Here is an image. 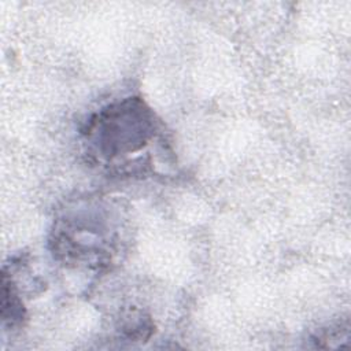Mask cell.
<instances>
[{
  "instance_id": "3",
  "label": "cell",
  "mask_w": 351,
  "mask_h": 351,
  "mask_svg": "<svg viewBox=\"0 0 351 351\" xmlns=\"http://www.w3.org/2000/svg\"><path fill=\"white\" fill-rule=\"evenodd\" d=\"M1 317L4 322L10 324V326L21 325L25 319L23 303L19 299L14 282L8 280L4 271L1 278Z\"/></svg>"
},
{
  "instance_id": "2",
  "label": "cell",
  "mask_w": 351,
  "mask_h": 351,
  "mask_svg": "<svg viewBox=\"0 0 351 351\" xmlns=\"http://www.w3.org/2000/svg\"><path fill=\"white\" fill-rule=\"evenodd\" d=\"M97 214L80 213L60 218L53 229V254L64 262L86 266H101L111 259L108 244L114 240L112 232L101 222Z\"/></svg>"
},
{
  "instance_id": "1",
  "label": "cell",
  "mask_w": 351,
  "mask_h": 351,
  "mask_svg": "<svg viewBox=\"0 0 351 351\" xmlns=\"http://www.w3.org/2000/svg\"><path fill=\"white\" fill-rule=\"evenodd\" d=\"M159 121L137 96L107 104L93 114L84 129L88 151L106 163L125 159L147 148L158 136Z\"/></svg>"
},
{
  "instance_id": "4",
  "label": "cell",
  "mask_w": 351,
  "mask_h": 351,
  "mask_svg": "<svg viewBox=\"0 0 351 351\" xmlns=\"http://www.w3.org/2000/svg\"><path fill=\"white\" fill-rule=\"evenodd\" d=\"M152 322L140 311H132L121 326L122 333L130 340H145L152 333Z\"/></svg>"
},
{
  "instance_id": "5",
  "label": "cell",
  "mask_w": 351,
  "mask_h": 351,
  "mask_svg": "<svg viewBox=\"0 0 351 351\" xmlns=\"http://www.w3.org/2000/svg\"><path fill=\"white\" fill-rule=\"evenodd\" d=\"M348 339V326L343 328L341 325L340 326H330L329 329H324L319 335H317L314 337L313 341H315L317 347H319L324 341L326 344H324V347H343L341 341L346 340L347 341Z\"/></svg>"
}]
</instances>
